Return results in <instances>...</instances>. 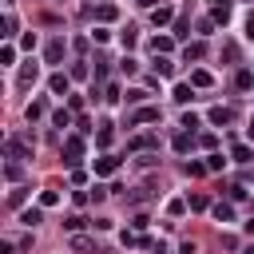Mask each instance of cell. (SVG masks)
<instances>
[{
  "instance_id": "obj_1",
  "label": "cell",
  "mask_w": 254,
  "mask_h": 254,
  "mask_svg": "<svg viewBox=\"0 0 254 254\" xmlns=\"http://www.w3.org/2000/svg\"><path fill=\"white\" fill-rule=\"evenodd\" d=\"M4 151H8V159H32V155H36V143L24 139V135H12V139L4 143Z\"/></svg>"
},
{
  "instance_id": "obj_2",
  "label": "cell",
  "mask_w": 254,
  "mask_h": 254,
  "mask_svg": "<svg viewBox=\"0 0 254 254\" xmlns=\"http://www.w3.org/2000/svg\"><path fill=\"white\" fill-rule=\"evenodd\" d=\"M79 159H83V139L79 135H67L64 139V163L67 167H79Z\"/></svg>"
},
{
  "instance_id": "obj_3",
  "label": "cell",
  "mask_w": 254,
  "mask_h": 254,
  "mask_svg": "<svg viewBox=\"0 0 254 254\" xmlns=\"http://www.w3.org/2000/svg\"><path fill=\"white\" fill-rule=\"evenodd\" d=\"M64 52H67V44H64V36H56V40H48V48H44V64H60V60H64Z\"/></svg>"
},
{
  "instance_id": "obj_4",
  "label": "cell",
  "mask_w": 254,
  "mask_h": 254,
  "mask_svg": "<svg viewBox=\"0 0 254 254\" xmlns=\"http://www.w3.org/2000/svg\"><path fill=\"white\" fill-rule=\"evenodd\" d=\"M139 123H159V107H139L127 115V127H139Z\"/></svg>"
},
{
  "instance_id": "obj_5",
  "label": "cell",
  "mask_w": 254,
  "mask_h": 254,
  "mask_svg": "<svg viewBox=\"0 0 254 254\" xmlns=\"http://www.w3.org/2000/svg\"><path fill=\"white\" fill-rule=\"evenodd\" d=\"M151 24H155V28H167V24H175V8H171V4H159V8H151Z\"/></svg>"
},
{
  "instance_id": "obj_6",
  "label": "cell",
  "mask_w": 254,
  "mask_h": 254,
  "mask_svg": "<svg viewBox=\"0 0 254 254\" xmlns=\"http://www.w3.org/2000/svg\"><path fill=\"white\" fill-rule=\"evenodd\" d=\"M36 79H40V67H36V60H28V64L20 67V75H16V83H20V87H32Z\"/></svg>"
},
{
  "instance_id": "obj_7",
  "label": "cell",
  "mask_w": 254,
  "mask_h": 254,
  "mask_svg": "<svg viewBox=\"0 0 254 254\" xmlns=\"http://www.w3.org/2000/svg\"><path fill=\"white\" fill-rule=\"evenodd\" d=\"M48 87H52V95H67V91H71V75H64V71H52Z\"/></svg>"
},
{
  "instance_id": "obj_8",
  "label": "cell",
  "mask_w": 254,
  "mask_h": 254,
  "mask_svg": "<svg viewBox=\"0 0 254 254\" xmlns=\"http://www.w3.org/2000/svg\"><path fill=\"white\" fill-rule=\"evenodd\" d=\"M206 119H210L214 127H226V123L234 119V111H230V107H210V111H206Z\"/></svg>"
},
{
  "instance_id": "obj_9",
  "label": "cell",
  "mask_w": 254,
  "mask_h": 254,
  "mask_svg": "<svg viewBox=\"0 0 254 254\" xmlns=\"http://www.w3.org/2000/svg\"><path fill=\"white\" fill-rule=\"evenodd\" d=\"M127 147H131V151H139V155H143V151H155V147H159V139H155V135H135V139H131V143H127Z\"/></svg>"
},
{
  "instance_id": "obj_10",
  "label": "cell",
  "mask_w": 254,
  "mask_h": 254,
  "mask_svg": "<svg viewBox=\"0 0 254 254\" xmlns=\"http://www.w3.org/2000/svg\"><path fill=\"white\" fill-rule=\"evenodd\" d=\"M115 171H119V159L115 155H99L95 159V175H115Z\"/></svg>"
},
{
  "instance_id": "obj_11",
  "label": "cell",
  "mask_w": 254,
  "mask_h": 254,
  "mask_svg": "<svg viewBox=\"0 0 254 254\" xmlns=\"http://www.w3.org/2000/svg\"><path fill=\"white\" fill-rule=\"evenodd\" d=\"M171 36H175V40H187V36H190V20H187V12H183V16H175Z\"/></svg>"
},
{
  "instance_id": "obj_12",
  "label": "cell",
  "mask_w": 254,
  "mask_h": 254,
  "mask_svg": "<svg viewBox=\"0 0 254 254\" xmlns=\"http://www.w3.org/2000/svg\"><path fill=\"white\" fill-rule=\"evenodd\" d=\"M202 56H206V44H202V40H194V44H187V52H183V60H187V64H198Z\"/></svg>"
},
{
  "instance_id": "obj_13",
  "label": "cell",
  "mask_w": 254,
  "mask_h": 254,
  "mask_svg": "<svg viewBox=\"0 0 254 254\" xmlns=\"http://www.w3.org/2000/svg\"><path fill=\"white\" fill-rule=\"evenodd\" d=\"M171 48H175V36H155V40H151V52H155V56H167Z\"/></svg>"
},
{
  "instance_id": "obj_14",
  "label": "cell",
  "mask_w": 254,
  "mask_h": 254,
  "mask_svg": "<svg viewBox=\"0 0 254 254\" xmlns=\"http://www.w3.org/2000/svg\"><path fill=\"white\" fill-rule=\"evenodd\" d=\"M111 127H115V123H99V131H95V143H99L103 151H107V147H111V139H115V131H111Z\"/></svg>"
},
{
  "instance_id": "obj_15",
  "label": "cell",
  "mask_w": 254,
  "mask_h": 254,
  "mask_svg": "<svg viewBox=\"0 0 254 254\" xmlns=\"http://www.w3.org/2000/svg\"><path fill=\"white\" fill-rule=\"evenodd\" d=\"M190 147H194V131H179V135H175V151H179V155H187Z\"/></svg>"
},
{
  "instance_id": "obj_16",
  "label": "cell",
  "mask_w": 254,
  "mask_h": 254,
  "mask_svg": "<svg viewBox=\"0 0 254 254\" xmlns=\"http://www.w3.org/2000/svg\"><path fill=\"white\" fill-rule=\"evenodd\" d=\"M71 250H75V254H91V250H95V242H91L87 234H71Z\"/></svg>"
},
{
  "instance_id": "obj_17",
  "label": "cell",
  "mask_w": 254,
  "mask_h": 254,
  "mask_svg": "<svg viewBox=\"0 0 254 254\" xmlns=\"http://www.w3.org/2000/svg\"><path fill=\"white\" fill-rule=\"evenodd\" d=\"M210 20H214V24H226V20H230V0H222V4H210Z\"/></svg>"
},
{
  "instance_id": "obj_18",
  "label": "cell",
  "mask_w": 254,
  "mask_h": 254,
  "mask_svg": "<svg viewBox=\"0 0 254 254\" xmlns=\"http://www.w3.org/2000/svg\"><path fill=\"white\" fill-rule=\"evenodd\" d=\"M210 83H214V75H210V71H202V67H194V71H190V87H210Z\"/></svg>"
},
{
  "instance_id": "obj_19",
  "label": "cell",
  "mask_w": 254,
  "mask_h": 254,
  "mask_svg": "<svg viewBox=\"0 0 254 254\" xmlns=\"http://www.w3.org/2000/svg\"><path fill=\"white\" fill-rule=\"evenodd\" d=\"M4 179H8V183H20V179H24V167H20L16 159H8V163H4Z\"/></svg>"
},
{
  "instance_id": "obj_20",
  "label": "cell",
  "mask_w": 254,
  "mask_h": 254,
  "mask_svg": "<svg viewBox=\"0 0 254 254\" xmlns=\"http://www.w3.org/2000/svg\"><path fill=\"white\" fill-rule=\"evenodd\" d=\"M210 210H214V218H218V222H234V206H230V202H214Z\"/></svg>"
},
{
  "instance_id": "obj_21",
  "label": "cell",
  "mask_w": 254,
  "mask_h": 254,
  "mask_svg": "<svg viewBox=\"0 0 254 254\" xmlns=\"http://www.w3.org/2000/svg\"><path fill=\"white\" fill-rule=\"evenodd\" d=\"M40 218H44V206H28V210H20V222H24V226H36Z\"/></svg>"
},
{
  "instance_id": "obj_22",
  "label": "cell",
  "mask_w": 254,
  "mask_h": 254,
  "mask_svg": "<svg viewBox=\"0 0 254 254\" xmlns=\"http://www.w3.org/2000/svg\"><path fill=\"white\" fill-rule=\"evenodd\" d=\"M95 16H99V24H111V20L119 16V8H115V4H99V8H95Z\"/></svg>"
},
{
  "instance_id": "obj_23",
  "label": "cell",
  "mask_w": 254,
  "mask_h": 254,
  "mask_svg": "<svg viewBox=\"0 0 254 254\" xmlns=\"http://www.w3.org/2000/svg\"><path fill=\"white\" fill-rule=\"evenodd\" d=\"M119 44H123V52H131V48L139 44V32H135V28L127 24V32H119Z\"/></svg>"
},
{
  "instance_id": "obj_24",
  "label": "cell",
  "mask_w": 254,
  "mask_h": 254,
  "mask_svg": "<svg viewBox=\"0 0 254 254\" xmlns=\"http://www.w3.org/2000/svg\"><path fill=\"white\" fill-rule=\"evenodd\" d=\"M83 226H87V218H83V214H67V218H64V230H71V234H79Z\"/></svg>"
},
{
  "instance_id": "obj_25",
  "label": "cell",
  "mask_w": 254,
  "mask_h": 254,
  "mask_svg": "<svg viewBox=\"0 0 254 254\" xmlns=\"http://www.w3.org/2000/svg\"><path fill=\"white\" fill-rule=\"evenodd\" d=\"M155 75H175V64L167 56H155Z\"/></svg>"
},
{
  "instance_id": "obj_26",
  "label": "cell",
  "mask_w": 254,
  "mask_h": 254,
  "mask_svg": "<svg viewBox=\"0 0 254 254\" xmlns=\"http://www.w3.org/2000/svg\"><path fill=\"white\" fill-rule=\"evenodd\" d=\"M190 99H194L190 83H179V87H175V103H190Z\"/></svg>"
},
{
  "instance_id": "obj_27",
  "label": "cell",
  "mask_w": 254,
  "mask_h": 254,
  "mask_svg": "<svg viewBox=\"0 0 254 254\" xmlns=\"http://www.w3.org/2000/svg\"><path fill=\"white\" fill-rule=\"evenodd\" d=\"M24 115H28V123H36V119L44 115V103H40V99H32V103L24 107Z\"/></svg>"
},
{
  "instance_id": "obj_28",
  "label": "cell",
  "mask_w": 254,
  "mask_h": 254,
  "mask_svg": "<svg viewBox=\"0 0 254 254\" xmlns=\"http://www.w3.org/2000/svg\"><path fill=\"white\" fill-rule=\"evenodd\" d=\"M230 155H234V163H250V159H254V151H250L246 143H238V147H234Z\"/></svg>"
},
{
  "instance_id": "obj_29",
  "label": "cell",
  "mask_w": 254,
  "mask_h": 254,
  "mask_svg": "<svg viewBox=\"0 0 254 254\" xmlns=\"http://www.w3.org/2000/svg\"><path fill=\"white\" fill-rule=\"evenodd\" d=\"M67 75H71V79H87V75H91V67L79 60V64H71V71H67Z\"/></svg>"
},
{
  "instance_id": "obj_30",
  "label": "cell",
  "mask_w": 254,
  "mask_h": 254,
  "mask_svg": "<svg viewBox=\"0 0 254 254\" xmlns=\"http://www.w3.org/2000/svg\"><path fill=\"white\" fill-rule=\"evenodd\" d=\"M52 123H56V127H71V111H67V107H60V111L52 115Z\"/></svg>"
},
{
  "instance_id": "obj_31",
  "label": "cell",
  "mask_w": 254,
  "mask_h": 254,
  "mask_svg": "<svg viewBox=\"0 0 254 254\" xmlns=\"http://www.w3.org/2000/svg\"><path fill=\"white\" fill-rule=\"evenodd\" d=\"M222 167H226V159H222L218 151H210V155H206V171H222Z\"/></svg>"
},
{
  "instance_id": "obj_32",
  "label": "cell",
  "mask_w": 254,
  "mask_h": 254,
  "mask_svg": "<svg viewBox=\"0 0 254 254\" xmlns=\"http://www.w3.org/2000/svg\"><path fill=\"white\" fill-rule=\"evenodd\" d=\"M187 206H190V210H206V206H210V198H206V194H190V198H187Z\"/></svg>"
},
{
  "instance_id": "obj_33",
  "label": "cell",
  "mask_w": 254,
  "mask_h": 254,
  "mask_svg": "<svg viewBox=\"0 0 254 254\" xmlns=\"http://www.w3.org/2000/svg\"><path fill=\"white\" fill-rule=\"evenodd\" d=\"M119 71H123V75H135V71H139V64H135L131 56H123V60H119Z\"/></svg>"
},
{
  "instance_id": "obj_34",
  "label": "cell",
  "mask_w": 254,
  "mask_h": 254,
  "mask_svg": "<svg viewBox=\"0 0 254 254\" xmlns=\"http://www.w3.org/2000/svg\"><path fill=\"white\" fill-rule=\"evenodd\" d=\"M234 83H238L242 91H250V87H254V75H250V71H238V75H234Z\"/></svg>"
},
{
  "instance_id": "obj_35",
  "label": "cell",
  "mask_w": 254,
  "mask_h": 254,
  "mask_svg": "<svg viewBox=\"0 0 254 254\" xmlns=\"http://www.w3.org/2000/svg\"><path fill=\"white\" fill-rule=\"evenodd\" d=\"M183 171H187V175H190V179H202V175H206V163H187V167H183Z\"/></svg>"
},
{
  "instance_id": "obj_36",
  "label": "cell",
  "mask_w": 254,
  "mask_h": 254,
  "mask_svg": "<svg viewBox=\"0 0 254 254\" xmlns=\"http://www.w3.org/2000/svg\"><path fill=\"white\" fill-rule=\"evenodd\" d=\"M167 210H171L175 218H179V214H187V198H171V202H167Z\"/></svg>"
},
{
  "instance_id": "obj_37",
  "label": "cell",
  "mask_w": 254,
  "mask_h": 254,
  "mask_svg": "<svg viewBox=\"0 0 254 254\" xmlns=\"http://www.w3.org/2000/svg\"><path fill=\"white\" fill-rule=\"evenodd\" d=\"M0 36H4V40H8V36H16V16H12V12L4 16V32H0Z\"/></svg>"
},
{
  "instance_id": "obj_38",
  "label": "cell",
  "mask_w": 254,
  "mask_h": 254,
  "mask_svg": "<svg viewBox=\"0 0 254 254\" xmlns=\"http://www.w3.org/2000/svg\"><path fill=\"white\" fill-rule=\"evenodd\" d=\"M91 40H95V44H107V40H111V32L99 24V28H91Z\"/></svg>"
},
{
  "instance_id": "obj_39",
  "label": "cell",
  "mask_w": 254,
  "mask_h": 254,
  "mask_svg": "<svg viewBox=\"0 0 254 254\" xmlns=\"http://www.w3.org/2000/svg\"><path fill=\"white\" fill-rule=\"evenodd\" d=\"M0 64H16V48H12V44L0 48Z\"/></svg>"
},
{
  "instance_id": "obj_40",
  "label": "cell",
  "mask_w": 254,
  "mask_h": 254,
  "mask_svg": "<svg viewBox=\"0 0 254 254\" xmlns=\"http://www.w3.org/2000/svg\"><path fill=\"white\" fill-rule=\"evenodd\" d=\"M56 202H60V190H44L40 194V206H56Z\"/></svg>"
},
{
  "instance_id": "obj_41",
  "label": "cell",
  "mask_w": 254,
  "mask_h": 254,
  "mask_svg": "<svg viewBox=\"0 0 254 254\" xmlns=\"http://www.w3.org/2000/svg\"><path fill=\"white\" fill-rule=\"evenodd\" d=\"M198 123H202V119H198V115H194V111H187V115H183V127H187V131H194V127H198Z\"/></svg>"
},
{
  "instance_id": "obj_42",
  "label": "cell",
  "mask_w": 254,
  "mask_h": 254,
  "mask_svg": "<svg viewBox=\"0 0 254 254\" xmlns=\"http://www.w3.org/2000/svg\"><path fill=\"white\" fill-rule=\"evenodd\" d=\"M198 143H202V147H206V151H214V147H218V135H214V131H206V135H202V139H198Z\"/></svg>"
},
{
  "instance_id": "obj_43",
  "label": "cell",
  "mask_w": 254,
  "mask_h": 254,
  "mask_svg": "<svg viewBox=\"0 0 254 254\" xmlns=\"http://www.w3.org/2000/svg\"><path fill=\"white\" fill-rule=\"evenodd\" d=\"M155 163H159L155 151H143V155H139V167H155Z\"/></svg>"
},
{
  "instance_id": "obj_44",
  "label": "cell",
  "mask_w": 254,
  "mask_h": 254,
  "mask_svg": "<svg viewBox=\"0 0 254 254\" xmlns=\"http://www.w3.org/2000/svg\"><path fill=\"white\" fill-rule=\"evenodd\" d=\"M24 194H28V190H24V187H16V190L8 194V206H20V202H24Z\"/></svg>"
},
{
  "instance_id": "obj_45",
  "label": "cell",
  "mask_w": 254,
  "mask_h": 254,
  "mask_svg": "<svg viewBox=\"0 0 254 254\" xmlns=\"http://www.w3.org/2000/svg\"><path fill=\"white\" fill-rule=\"evenodd\" d=\"M214 28H218V24H214V20H198V36H210V32H214Z\"/></svg>"
},
{
  "instance_id": "obj_46",
  "label": "cell",
  "mask_w": 254,
  "mask_h": 254,
  "mask_svg": "<svg viewBox=\"0 0 254 254\" xmlns=\"http://www.w3.org/2000/svg\"><path fill=\"white\" fill-rule=\"evenodd\" d=\"M222 56L234 64V60H238V44H222Z\"/></svg>"
},
{
  "instance_id": "obj_47",
  "label": "cell",
  "mask_w": 254,
  "mask_h": 254,
  "mask_svg": "<svg viewBox=\"0 0 254 254\" xmlns=\"http://www.w3.org/2000/svg\"><path fill=\"white\" fill-rule=\"evenodd\" d=\"M103 99H107V103H115V99H119V87H115V83H107V87H103Z\"/></svg>"
},
{
  "instance_id": "obj_48",
  "label": "cell",
  "mask_w": 254,
  "mask_h": 254,
  "mask_svg": "<svg viewBox=\"0 0 254 254\" xmlns=\"http://www.w3.org/2000/svg\"><path fill=\"white\" fill-rule=\"evenodd\" d=\"M143 99H147V91H143V87H135V91H127V103H143Z\"/></svg>"
},
{
  "instance_id": "obj_49",
  "label": "cell",
  "mask_w": 254,
  "mask_h": 254,
  "mask_svg": "<svg viewBox=\"0 0 254 254\" xmlns=\"http://www.w3.org/2000/svg\"><path fill=\"white\" fill-rule=\"evenodd\" d=\"M67 111H83V95H71L67 99Z\"/></svg>"
},
{
  "instance_id": "obj_50",
  "label": "cell",
  "mask_w": 254,
  "mask_h": 254,
  "mask_svg": "<svg viewBox=\"0 0 254 254\" xmlns=\"http://www.w3.org/2000/svg\"><path fill=\"white\" fill-rule=\"evenodd\" d=\"M107 190H111V187H99V183H95V190H91V198H95V202H103V198H107Z\"/></svg>"
},
{
  "instance_id": "obj_51",
  "label": "cell",
  "mask_w": 254,
  "mask_h": 254,
  "mask_svg": "<svg viewBox=\"0 0 254 254\" xmlns=\"http://www.w3.org/2000/svg\"><path fill=\"white\" fill-rule=\"evenodd\" d=\"M226 194H230V198H234V202H238V198H246V187H238V183H234V187H230V190H226Z\"/></svg>"
},
{
  "instance_id": "obj_52",
  "label": "cell",
  "mask_w": 254,
  "mask_h": 254,
  "mask_svg": "<svg viewBox=\"0 0 254 254\" xmlns=\"http://www.w3.org/2000/svg\"><path fill=\"white\" fill-rule=\"evenodd\" d=\"M246 36H250V40H254V12H250V16H246Z\"/></svg>"
},
{
  "instance_id": "obj_53",
  "label": "cell",
  "mask_w": 254,
  "mask_h": 254,
  "mask_svg": "<svg viewBox=\"0 0 254 254\" xmlns=\"http://www.w3.org/2000/svg\"><path fill=\"white\" fill-rule=\"evenodd\" d=\"M139 8H147V12H151V8H159V0H139Z\"/></svg>"
},
{
  "instance_id": "obj_54",
  "label": "cell",
  "mask_w": 254,
  "mask_h": 254,
  "mask_svg": "<svg viewBox=\"0 0 254 254\" xmlns=\"http://www.w3.org/2000/svg\"><path fill=\"white\" fill-rule=\"evenodd\" d=\"M242 230H246V234L254 238V218H250V222H242Z\"/></svg>"
},
{
  "instance_id": "obj_55",
  "label": "cell",
  "mask_w": 254,
  "mask_h": 254,
  "mask_svg": "<svg viewBox=\"0 0 254 254\" xmlns=\"http://www.w3.org/2000/svg\"><path fill=\"white\" fill-rule=\"evenodd\" d=\"M246 139H250V143H254V119H250V127H246Z\"/></svg>"
},
{
  "instance_id": "obj_56",
  "label": "cell",
  "mask_w": 254,
  "mask_h": 254,
  "mask_svg": "<svg viewBox=\"0 0 254 254\" xmlns=\"http://www.w3.org/2000/svg\"><path fill=\"white\" fill-rule=\"evenodd\" d=\"M242 254H254V242H250V246H246V250H242Z\"/></svg>"
}]
</instances>
